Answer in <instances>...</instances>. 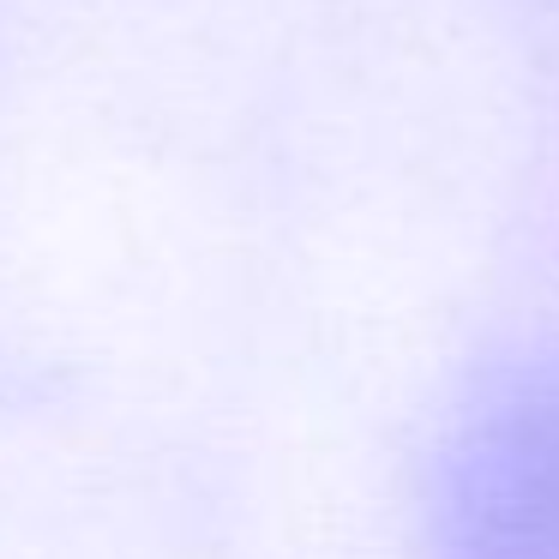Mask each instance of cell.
Returning <instances> with one entry per match:
<instances>
[{"label":"cell","mask_w":559,"mask_h":559,"mask_svg":"<svg viewBox=\"0 0 559 559\" xmlns=\"http://www.w3.org/2000/svg\"><path fill=\"white\" fill-rule=\"evenodd\" d=\"M439 559H559V349L475 379L439 457Z\"/></svg>","instance_id":"1"}]
</instances>
